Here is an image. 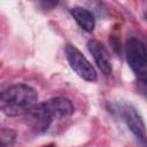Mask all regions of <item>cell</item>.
Returning a JSON list of instances; mask_svg holds the SVG:
<instances>
[{"mask_svg":"<svg viewBox=\"0 0 147 147\" xmlns=\"http://www.w3.org/2000/svg\"><path fill=\"white\" fill-rule=\"evenodd\" d=\"M65 55L67 60L71 67V69L83 79L87 82H95L98 79L96 71L94 67L91 64V62L80 53L78 48H76L72 45L65 46Z\"/></svg>","mask_w":147,"mask_h":147,"instance_id":"277c9868","label":"cell"},{"mask_svg":"<svg viewBox=\"0 0 147 147\" xmlns=\"http://www.w3.org/2000/svg\"><path fill=\"white\" fill-rule=\"evenodd\" d=\"M15 132L8 129H0V147H13L15 142Z\"/></svg>","mask_w":147,"mask_h":147,"instance_id":"ba28073f","label":"cell"},{"mask_svg":"<svg viewBox=\"0 0 147 147\" xmlns=\"http://www.w3.org/2000/svg\"><path fill=\"white\" fill-rule=\"evenodd\" d=\"M87 48H88L90 53L92 54L99 69L105 75H110L113 72V65H111V60H110L109 53H108L107 48L105 47V45L96 39H91L87 42Z\"/></svg>","mask_w":147,"mask_h":147,"instance_id":"8992f818","label":"cell"},{"mask_svg":"<svg viewBox=\"0 0 147 147\" xmlns=\"http://www.w3.org/2000/svg\"><path fill=\"white\" fill-rule=\"evenodd\" d=\"M75 111L74 103L64 96L48 99L41 103H36L28 114V124L36 132H45L52 122L69 118Z\"/></svg>","mask_w":147,"mask_h":147,"instance_id":"6da1fadb","label":"cell"},{"mask_svg":"<svg viewBox=\"0 0 147 147\" xmlns=\"http://www.w3.org/2000/svg\"><path fill=\"white\" fill-rule=\"evenodd\" d=\"M125 55L129 67L136 74L141 84L146 82L147 53L145 44L138 38H130L125 45Z\"/></svg>","mask_w":147,"mask_h":147,"instance_id":"3957f363","label":"cell"},{"mask_svg":"<svg viewBox=\"0 0 147 147\" xmlns=\"http://www.w3.org/2000/svg\"><path fill=\"white\" fill-rule=\"evenodd\" d=\"M38 100L37 91L28 84H15L0 93V111L6 116H18L28 113Z\"/></svg>","mask_w":147,"mask_h":147,"instance_id":"7a4b0ae2","label":"cell"},{"mask_svg":"<svg viewBox=\"0 0 147 147\" xmlns=\"http://www.w3.org/2000/svg\"><path fill=\"white\" fill-rule=\"evenodd\" d=\"M122 116H123L126 125L131 130V132L137 137V139H139L141 142H145L146 127H145L144 119L140 116L139 111L134 107L126 105L122 108Z\"/></svg>","mask_w":147,"mask_h":147,"instance_id":"5b68a950","label":"cell"},{"mask_svg":"<svg viewBox=\"0 0 147 147\" xmlns=\"http://www.w3.org/2000/svg\"><path fill=\"white\" fill-rule=\"evenodd\" d=\"M70 14L76 23L86 32H92L95 26L94 14L84 7H74L70 9Z\"/></svg>","mask_w":147,"mask_h":147,"instance_id":"52a82bcc","label":"cell"},{"mask_svg":"<svg viewBox=\"0 0 147 147\" xmlns=\"http://www.w3.org/2000/svg\"><path fill=\"white\" fill-rule=\"evenodd\" d=\"M44 147H56L55 145H47V146H44Z\"/></svg>","mask_w":147,"mask_h":147,"instance_id":"9c48e42d","label":"cell"}]
</instances>
